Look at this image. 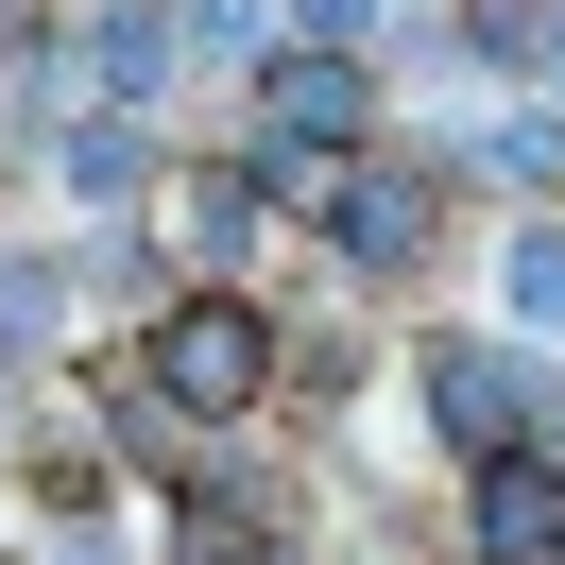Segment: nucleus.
Wrapping results in <instances>:
<instances>
[{"mask_svg":"<svg viewBox=\"0 0 565 565\" xmlns=\"http://www.w3.org/2000/svg\"><path fill=\"white\" fill-rule=\"evenodd\" d=\"M189 565H291V548H275V531H241V514H206V531H189Z\"/></svg>","mask_w":565,"mask_h":565,"instance_id":"nucleus-8","label":"nucleus"},{"mask_svg":"<svg viewBox=\"0 0 565 565\" xmlns=\"http://www.w3.org/2000/svg\"><path fill=\"white\" fill-rule=\"evenodd\" d=\"M548 548H565L548 462H480V565H548Z\"/></svg>","mask_w":565,"mask_h":565,"instance_id":"nucleus-4","label":"nucleus"},{"mask_svg":"<svg viewBox=\"0 0 565 565\" xmlns=\"http://www.w3.org/2000/svg\"><path fill=\"white\" fill-rule=\"evenodd\" d=\"M257 120H275V138H360V120H377V86H360L343 52H291V70L257 86Z\"/></svg>","mask_w":565,"mask_h":565,"instance_id":"nucleus-3","label":"nucleus"},{"mask_svg":"<svg viewBox=\"0 0 565 565\" xmlns=\"http://www.w3.org/2000/svg\"><path fill=\"white\" fill-rule=\"evenodd\" d=\"M154 377H172L189 412H241V394H257V309H241V291H189V309L154 326Z\"/></svg>","mask_w":565,"mask_h":565,"instance_id":"nucleus-1","label":"nucleus"},{"mask_svg":"<svg viewBox=\"0 0 565 565\" xmlns=\"http://www.w3.org/2000/svg\"><path fill=\"white\" fill-rule=\"evenodd\" d=\"M514 309H531V326H565V241H514Z\"/></svg>","mask_w":565,"mask_h":565,"instance_id":"nucleus-7","label":"nucleus"},{"mask_svg":"<svg viewBox=\"0 0 565 565\" xmlns=\"http://www.w3.org/2000/svg\"><path fill=\"white\" fill-rule=\"evenodd\" d=\"M428 412H446L480 462H497V446H548V394H531L497 343H428Z\"/></svg>","mask_w":565,"mask_h":565,"instance_id":"nucleus-2","label":"nucleus"},{"mask_svg":"<svg viewBox=\"0 0 565 565\" xmlns=\"http://www.w3.org/2000/svg\"><path fill=\"white\" fill-rule=\"evenodd\" d=\"M412 241H428V189H412V172H360V189H343V257H377V275H394Z\"/></svg>","mask_w":565,"mask_h":565,"instance_id":"nucleus-5","label":"nucleus"},{"mask_svg":"<svg viewBox=\"0 0 565 565\" xmlns=\"http://www.w3.org/2000/svg\"><path fill=\"white\" fill-rule=\"evenodd\" d=\"M138 172H154L138 120H86V138H70V189H138Z\"/></svg>","mask_w":565,"mask_h":565,"instance_id":"nucleus-6","label":"nucleus"}]
</instances>
